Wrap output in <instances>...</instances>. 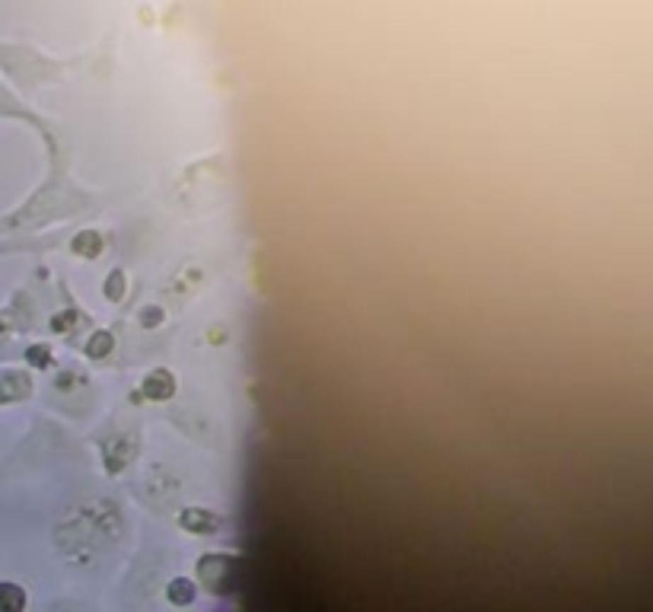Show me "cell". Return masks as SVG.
<instances>
[{
  "instance_id": "6da1fadb",
  "label": "cell",
  "mask_w": 653,
  "mask_h": 612,
  "mask_svg": "<svg viewBox=\"0 0 653 612\" xmlns=\"http://www.w3.org/2000/svg\"><path fill=\"white\" fill-rule=\"evenodd\" d=\"M141 392L147 395V399H154V402L173 399L175 395V373L173 370H166V367L150 370V373L144 376V382H141Z\"/></svg>"
},
{
  "instance_id": "7a4b0ae2",
  "label": "cell",
  "mask_w": 653,
  "mask_h": 612,
  "mask_svg": "<svg viewBox=\"0 0 653 612\" xmlns=\"http://www.w3.org/2000/svg\"><path fill=\"white\" fill-rule=\"evenodd\" d=\"M179 523L192 533H214L220 529V516H214L211 510H201V507H192V510H182Z\"/></svg>"
},
{
  "instance_id": "3957f363",
  "label": "cell",
  "mask_w": 653,
  "mask_h": 612,
  "mask_svg": "<svg viewBox=\"0 0 653 612\" xmlns=\"http://www.w3.org/2000/svg\"><path fill=\"white\" fill-rule=\"evenodd\" d=\"M122 443H125V434H118L115 440H109V443H105V465H109V472L125 469V465H128V459L134 456V440H128V446H122Z\"/></svg>"
},
{
  "instance_id": "277c9868",
  "label": "cell",
  "mask_w": 653,
  "mask_h": 612,
  "mask_svg": "<svg viewBox=\"0 0 653 612\" xmlns=\"http://www.w3.org/2000/svg\"><path fill=\"white\" fill-rule=\"evenodd\" d=\"M26 392H29V376L26 373H16V370L0 373V402L23 399Z\"/></svg>"
},
{
  "instance_id": "5b68a950",
  "label": "cell",
  "mask_w": 653,
  "mask_h": 612,
  "mask_svg": "<svg viewBox=\"0 0 653 612\" xmlns=\"http://www.w3.org/2000/svg\"><path fill=\"white\" fill-rule=\"evenodd\" d=\"M71 249H74V255H80V259H96V255L103 252V236H99L96 230H80V233L74 236Z\"/></svg>"
},
{
  "instance_id": "8992f818",
  "label": "cell",
  "mask_w": 653,
  "mask_h": 612,
  "mask_svg": "<svg viewBox=\"0 0 653 612\" xmlns=\"http://www.w3.org/2000/svg\"><path fill=\"white\" fill-rule=\"evenodd\" d=\"M0 612H26V593H23V586L0 580Z\"/></svg>"
},
{
  "instance_id": "52a82bcc",
  "label": "cell",
  "mask_w": 653,
  "mask_h": 612,
  "mask_svg": "<svg viewBox=\"0 0 653 612\" xmlns=\"http://www.w3.org/2000/svg\"><path fill=\"white\" fill-rule=\"evenodd\" d=\"M166 596H169V603H175V606H188L195 599V584L188 577H175L173 584H169Z\"/></svg>"
},
{
  "instance_id": "ba28073f",
  "label": "cell",
  "mask_w": 653,
  "mask_h": 612,
  "mask_svg": "<svg viewBox=\"0 0 653 612\" xmlns=\"http://www.w3.org/2000/svg\"><path fill=\"white\" fill-rule=\"evenodd\" d=\"M112 344H115V338H112V332L99 329L90 335V341H86V354L90 357H105L112 351Z\"/></svg>"
},
{
  "instance_id": "9c48e42d",
  "label": "cell",
  "mask_w": 653,
  "mask_h": 612,
  "mask_svg": "<svg viewBox=\"0 0 653 612\" xmlns=\"http://www.w3.org/2000/svg\"><path fill=\"white\" fill-rule=\"evenodd\" d=\"M125 287H128V284H125V271H118V268H115V271H109L103 290H105V297H109L112 303H118V300L125 297Z\"/></svg>"
},
{
  "instance_id": "30bf717a",
  "label": "cell",
  "mask_w": 653,
  "mask_h": 612,
  "mask_svg": "<svg viewBox=\"0 0 653 612\" xmlns=\"http://www.w3.org/2000/svg\"><path fill=\"white\" fill-rule=\"evenodd\" d=\"M26 357H29V363H33V367H52V348H48V344H33V348L26 351Z\"/></svg>"
},
{
  "instance_id": "8fae6325",
  "label": "cell",
  "mask_w": 653,
  "mask_h": 612,
  "mask_svg": "<svg viewBox=\"0 0 653 612\" xmlns=\"http://www.w3.org/2000/svg\"><path fill=\"white\" fill-rule=\"evenodd\" d=\"M141 322H144V329H154V325H160L163 322V310H160V306H150V310H144L141 312Z\"/></svg>"
},
{
  "instance_id": "7c38bea8",
  "label": "cell",
  "mask_w": 653,
  "mask_h": 612,
  "mask_svg": "<svg viewBox=\"0 0 653 612\" xmlns=\"http://www.w3.org/2000/svg\"><path fill=\"white\" fill-rule=\"evenodd\" d=\"M211 332H214V335H211V341H224V338H226V335H224V329H217V325H214Z\"/></svg>"
}]
</instances>
